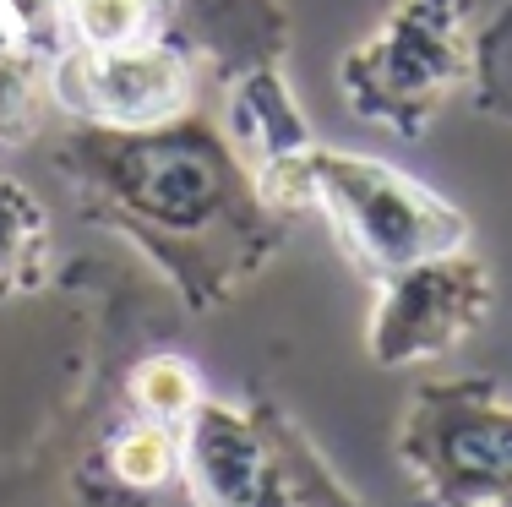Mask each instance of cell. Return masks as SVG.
Returning <instances> with one entry per match:
<instances>
[{
    "label": "cell",
    "mask_w": 512,
    "mask_h": 507,
    "mask_svg": "<svg viewBox=\"0 0 512 507\" xmlns=\"http://www.w3.org/2000/svg\"><path fill=\"white\" fill-rule=\"evenodd\" d=\"M0 39H11V33H6V22H0Z\"/></svg>",
    "instance_id": "17"
},
{
    "label": "cell",
    "mask_w": 512,
    "mask_h": 507,
    "mask_svg": "<svg viewBox=\"0 0 512 507\" xmlns=\"http://www.w3.org/2000/svg\"><path fill=\"white\" fill-rule=\"evenodd\" d=\"M311 208L327 219L338 251L365 284H387L414 262H431L474 240L463 208L425 180L371 153L322 148V142L311 153Z\"/></svg>",
    "instance_id": "3"
},
{
    "label": "cell",
    "mask_w": 512,
    "mask_h": 507,
    "mask_svg": "<svg viewBox=\"0 0 512 507\" xmlns=\"http://www.w3.org/2000/svg\"><path fill=\"white\" fill-rule=\"evenodd\" d=\"M50 104L71 126H109V131H148L191 115L197 104V60L169 33L131 50H60L44 66Z\"/></svg>",
    "instance_id": "5"
},
{
    "label": "cell",
    "mask_w": 512,
    "mask_h": 507,
    "mask_svg": "<svg viewBox=\"0 0 512 507\" xmlns=\"http://www.w3.org/2000/svg\"><path fill=\"white\" fill-rule=\"evenodd\" d=\"M469 66V0H398L338 60V99L360 126L420 142L447 110V99L469 82Z\"/></svg>",
    "instance_id": "2"
},
{
    "label": "cell",
    "mask_w": 512,
    "mask_h": 507,
    "mask_svg": "<svg viewBox=\"0 0 512 507\" xmlns=\"http://www.w3.org/2000/svg\"><path fill=\"white\" fill-rule=\"evenodd\" d=\"M66 6L71 0H0V22H6V33L22 44V50L39 55L44 66H50L60 50H71Z\"/></svg>",
    "instance_id": "16"
},
{
    "label": "cell",
    "mask_w": 512,
    "mask_h": 507,
    "mask_svg": "<svg viewBox=\"0 0 512 507\" xmlns=\"http://www.w3.org/2000/svg\"><path fill=\"white\" fill-rule=\"evenodd\" d=\"M496 306V279L491 262L474 246L442 251L431 262H414L398 279L376 284V306L365 322V349L376 366L404 371L425 360L453 355L485 328Z\"/></svg>",
    "instance_id": "6"
},
{
    "label": "cell",
    "mask_w": 512,
    "mask_h": 507,
    "mask_svg": "<svg viewBox=\"0 0 512 507\" xmlns=\"http://www.w3.org/2000/svg\"><path fill=\"white\" fill-rule=\"evenodd\" d=\"M180 480L197 507H256L273 480V448L256 409L202 398V409L180 426Z\"/></svg>",
    "instance_id": "8"
},
{
    "label": "cell",
    "mask_w": 512,
    "mask_h": 507,
    "mask_svg": "<svg viewBox=\"0 0 512 507\" xmlns=\"http://www.w3.org/2000/svg\"><path fill=\"white\" fill-rule=\"evenodd\" d=\"M44 99H50V88H44V60L28 55L17 39H0V153L39 137Z\"/></svg>",
    "instance_id": "14"
},
{
    "label": "cell",
    "mask_w": 512,
    "mask_h": 507,
    "mask_svg": "<svg viewBox=\"0 0 512 507\" xmlns=\"http://www.w3.org/2000/svg\"><path fill=\"white\" fill-rule=\"evenodd\" d=\"M82 219L131 240L186 311H218L284 246V213L256 191L224 126L180 115L148 131L71 126L50 148Z\"/></svg>",
    "instance_id": "1"
},
{
    "label": "cell",
    "mask_w": 512,
    "mask_h": 507,
    "mask_svg": "<svg viewBox=\"0 0 512 507\" xmlns=\"http://www.w3.org/2000/svg\"><path fill=\"white\" fill-rule=\"evenodd\" d=\"M109 475L131 491H158L164 480L180 475V431L175 426H158V420H131L109 437Z\"/></svg>",
    "instance_id": "13"
},
{
    "label": "cell",
    "mask_w": 512,
    "mask_h": 507,
    "mask_svg": "<svg viewBox=\"0 0 512 507\" xmlns=\"http://www.w3.org/2000/svg\"><path fill=\"white\" fill-rule=\"evenodd\" d=\"M169 28L197 66L240 77L251 66H284L289 55V6L284 0H164Z\"/></svg>",
    "instance_id": "9"
},
{
    "label": "cell",
    "mask_w": 512,
    "mask_h": 507,
    "mask_svg": "<svg viewBox=\"0 0 512 507\" xmlns=\"http://www.w3.org/2000/svg\"><path fill=\"white\" fill-rule=\"evenodd\" d=\"M251 409H256V420H262V437H267V448H273V464H278V475H284L295 507H365L355 491L333 475V464L316 453V442L284 415V409L278 404H251Z\"/></svg>",
    "instance_id": "11"
},
{
    "label": "cell",
    "mask_w": 512,
    "mask_h": 507,
    "mask_svg": "<svg viewBox=\"0 0 512 507\" xmlns=\"http://www.w3.org/2000/svg\"><path fill=\"white\" fill-rule=\"evenodd\" d=\"M469 88L491 120L512 126V0L474 33V66H469Z\"/></svg>",
    "instance_id": "15"
},
{
    "label": "cell",
    "mask_w": 512,
    "mask_h": 507,
    "mask_svg": "<svg viewBox=\"0 0 512 507\" xmlns=\"http://www.w3.org/2000/svg\"><path fill=\"white\" fill-rule=\"evenodd\" d=\"M224 137L251 169L256 191L273 213L295 219L311 208V120L289 93L284 66H251L224 82Z\"/></svg>",
    "instance_id": "7"
},
{
    "label": "cell",
    "mask_w": 512,
    "mask_h": 507,
    "mask_svg": "<svg viewBox=\"0 0 512 507\" xmlns=\"http://www.w3.org/2000/svg\"><path fill=\"white\" fill-rule=\"evenodd\" d=\"M50 262H55L50 208L39 202V191L28 180L0 169V300L39 295L50 284Z\"/></svg>",
    "instance_id": "10"
},
{
    "label": "cell",
    "mask_w": 512,
    "mask_h": 507,
    "mask_svg": "<svg viewBox=\"0 0 512 507\" xmlns=\"http://www.w3.org/2000/svg\"><path fill=\"white\" fill-rule=\"evenodd\" d=\"M126 393H131V409H137L142 420H158V426H175V431L197 415L202 398H207L197 366H191V360H180V355H148V360H137Z\"/></svg>",
    "instance_id": "12"
},
{
    "label": "cell",
    "mask_w": 512,
    "mask_h": 507,
    "mask_svg": "<svg viewBox=\"0 0 512 507\" xmlns=\"http://www.w3.org/2000/svg\"><path fill=\"white\" fill-rule=\"evenodd\" d=\"M393 448L425 507H512V404L491 377L420 382Z\"/></svg>",
    "instance_id": "4"
}]
</instances>
